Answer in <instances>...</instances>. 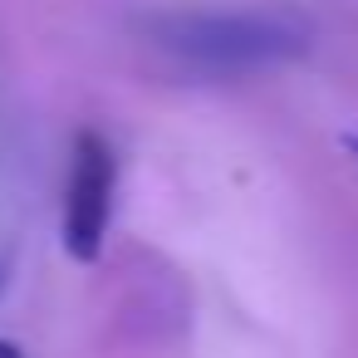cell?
<instances>
[{"label":"cell","mask_w":358,"mask_h":358,"mask_svg":"<svg viewBox=\"0 0 358 358\" xmlns=\"http://www.w3.org/2000/svg\"><path fill=\"white\" fill-rule=\"evenodd\" d=\"M152 45L192 74H255L309 50V30L285 10H182L152 20Z\"/></svg>","instance_id":"obj_1"},{"label":"cell","mask_w":358,"mask_h":358,"mask_svg":"<svg viewBox=\"0 0 358 358\" xmlns=\"http://www.w3.org/2000/svg\"><path fill=\"white\" fill-rule=\"evenodd\" d=\"M113 187H118V157L103 133L84 128L74 138L69 187H64V250L74 260H94L103 250L108 216H113Z\"/></svg>","instance_id":"obj_2"},{"label":"cell","mask_w":358,"mask_h":358,"mask_svg":"<svg viewBox=\"0 0 358 358\" xmlns=\"http://www.w3.org/2000/svg\"><path fill=\"white\" fill-rule=\"evenodd\" d=\"M0 358H25V353H20L15 343H6V338H0Z\"/></svg>","instance_id":"obj_3"},{"label":"cell","mask_w":358,"mask_h":358,"mask_svg":"<svg viewBox=\"0 0 358 358\" xmlns=\"http://www.w3.org/2000/svg\"><path fill=\"white\" fill-rule=\"evenodd\" d=\"M348 152H353V157H358V138H348Z\"/></svg>","instance_id":"obj_4"}]
</instances>
